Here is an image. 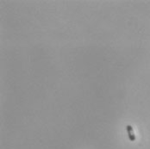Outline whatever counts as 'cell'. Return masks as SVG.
Masks as SVG:
<instances>
[{
	"label": "cell",
	"mask_w": 150,
	"mask_h": 149,
	"mask_svg": "<svg viewBox=\"0 0 150 149\" xmlns=\"http://www.w3.org/2000/svg\"><path fill=\"white\" fill-rule=\"evenodd\" d=\"M126 129L128 132V135H129V139L130 141H136V135L134 134V129L132 128L131 125H127L126 126Z\"/></svg>",
	"instance_id": "obj_1"
}]
</instances>
